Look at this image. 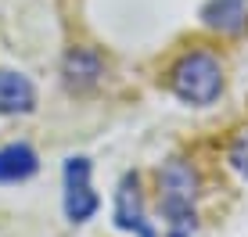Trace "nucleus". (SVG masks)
I'll list each match as a JSON object with an SVG mask.
<instances>
[{
  "instance_id": "f257e3e1",
  "label": "nucleus",
  "mask_w": 248,
  "mask_h": 237,
  "mask_svg": "<svg viewBox=\"0 0 248 237\" xmlns=\"http://www.w3.org/2000/svg\"><path fill=\"white\" fill-rule=\"evenodd\" d=\"M194 198H198V176L184 158L162 165L158 173V205L166 216V237H191L194 234Z\"/></svg>"
},
{
  "instance_id": "f03ea898",
  "label": "nucleus",
  "mask_w": 248,
  "mask_h": 237,
  "mask_svg": "<svg viewBox=\"0 0 248 237\" xmlns=\"http://www.w3.org/2000/svg\"><path fill=\"white\" fill-rule=\"evenodd\" d=\"M169 87L173 94L187 104H212L223 90V69L209 50H191L169 72Z\"/></svg>"
},
{
  "instance_id": "7ed1b4c3",
  "label": "nucleus",
  "mask_w": 248,
  "mask_h": 237,
  "mask_svg": "<svg viewBox=\"0 0 248 237\" xmlns=\"http://www.w3.org/2000/svg\"><path fill=\"white\" fill-rule=\"evenodd\" d=\"M97 212V194L90 191V162L68 158L65 162V216L72 223H83Z\"/></svg>"
},
{
  "instance_id": "20e7f679",
  "label": "nucleus",
  "mask_w": 248,
  "mask_h": 237,
  "mask_svg": "<svg viewBox=\"0 0 248 237\" xmlns=\"http://www.w3.org/2000/svg\"><path fill=\"white\" fill-rule=\"evenodd\" d=\"M115 226L119 230H130L137 237H155V226L144 216V201H140V180L137 173H126L123 183L115 191Z\"/></svg>"
},
{
  "instance_id": "39448f33",
  "label": "nucleus",
  "mask_w": 248,
  "mask_h": 237,
  "mask_svg": "<svg viewBox=\"0 0 248 237\" xmlns=\"http://www.w3.org/2000/svg\"><path fill=\"white\" fill-rule=\"evenodd\" d=\"M105 75V65H101V54L90 47H72L65 54V83L72 90H90L97 87V79Z\"/></svg>"
},
{
  "instance_id": "423d86ee",
  "label": "nucleus",
  "mask_w": 248,
  "mask_h": 237,
  "mask_svg": "<svg viewBox=\"0 0 248 237\" xmlns=\"http://www.w3.org/2000/svg\"><path fill=\"white\" fill-rule=\"evenodd\" d=\"M36 104V90L22 72L0 69V115H25Z\"/></svg>"
},
{
  "instance_id": "0eeeda50",
  "label": "nucleus",
  "mask_w": 248,
  "mask_h": 237,
  "mask_svg": "<svg viewBox=\"0 0 248 237\" xmlns=\"http://www.w3.org/2000/svg\"><path fill=\"white\" fill-rule=\"evenodd\" d=\"M202 22L216 32L234 36L248 25V0H209L202 7Z\"/></svg>"
},
{
  "instance_id": "6e6552de",
  "label": "nucleus",
  "mask_w": 248,
  "mask_h": 237,
  "mask_svg": "<svg viewBox=\"0 0 248 237\" xmlns=\"http://www.w3.org/2000/svg\"><path fill=\"white\" fill-rule=\"evenodd\" d=\"M36 151L29 144H7L0 148V183H22L36 173Z\"/></svg>"
},
{
  "instance_id": "1a4fd4ad",
  "label": "nucleus",
  "mask_w": 248,
  "mask_h": 237,
  "mask_svg": "<svg viewBox=\"0 0 248 237\" xmlns=\"http://www.w3.org/2000/svg\"><path fill=\"white\" fill-rule=\"evenodd\" d=\"M230 169H234L241 180H248V130H241L234 140H230Z\"/></svg>"
}]
</instances>
